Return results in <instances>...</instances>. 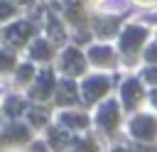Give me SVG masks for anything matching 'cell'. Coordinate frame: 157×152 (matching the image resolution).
<instances>
[{"instance_id": "1", "label": "cell", "mask_w": 157, "mask_h": 152, "mask_svg": "<svg viewBox=\"0 0 157 152\" xmlns=\"http://www.w3.org/2000/svg\"><path fill=\"white\" fill-rule=\"evenodd\" d=\"M105 91H108V78H103V76H93V78H88L83 83V98H86V103L96 101Z\"/></svg>"}, {"instance_id": "2", "label": "cell", "mask_w": 157, "mask_h": 152, "mask_svg": "<svg viewBox=\"0 0 157 152\" xmlns=\"http://www.w3.org/2000/svg\"><path fill=\"white\" fill-rule=\"evenodd\" d=\"M145 34H147V32H145V27H128V29L123 32V39H120V42H123V49H125V51L137 49V47H140V42L145 39Z\"/></svg>"}, {"instance_id": "3", "label": "cell", "mask_w": 157, "mask_h": 152, "mask_svg": "<svg viewBox=\"0 0 157 152\" xmlns=\"http://www.w3.org/2000/svg\"><path fill=\"white\" fill-rule=\"evenodd\" d=\"M61 66H64L66 74H81L83 71V56L78 54V49H66L64 59H61Z\"/></svg>"}, {"instance_id": "4", "label": "cell", "mask_w": 157, "mask_h": 152, "mask_svg": "<svg viewBox=\"0 0 157 152\" xmlns=\"http://www.w3.org/2000/svg\"><path fill=\"white\" fill-rule=\"evenodd\" d=\"M155 130H157V125H155V120L147 118V115H142V118H137V120L132 123V132H135L140 140H150V137L155 135Z\"/></svg>"}, {"instance_id": "5", "label": "cell", "mask_w": 157, "mask_h": 152, "mask_svg": "<svg viewBox=\"0 0 157 152\" xmlns=\"http://www.w3.org/2000/svg\"><path fill=\"white\" fill-rule=\"evenodd\" d=\"M29 32H32V27H29L27 22H20V25H12V27L7 29V34H5V37H7V42H10V44L20 47V44L29 37Z\"/></svg>"}, {"instance_id": "6", "label": "cell", "mask_w": 157, "mask_h": 152, "mask_svg": "<svg viewBox=\"0 0 157 152\" xmlns=\"http://www.w3.org/2000/svg\"><path fill=\"white\" fill-rule=\"evenodd\" d=\"M98 120H101V125H103L105 130H113V125H115V120H118V105H115V103H105L103 110H101V115H98Z\"/></svg>"}, {"instance_id": "7", "label": "cell", "mask_w": 157, "mask_h": 152, "mask_svg": "<svg viewBox=\"0 0 157 152\" xmlns=\"http://www.w3.org/2000/svg\"><path fill=\"white\" fill-rule=\"evenodd\" d=\"M123 98H125V105H135V101L140 98V83L137 81H128L123 86Z\"/></svg>"}, {"instance_id": "8", "label": "cell", "mask_w": 157, "mask_h": 152, "mask_svg": "<svg viewBox=\"0 0 157 152\" xmlns=\"http://www.w3.org/2000/svg\"><path fill=\"white\" fill-rule=\"evenodd\" d=\"M52 88H54V81H52V74H49V71H44V74L39 76V86H37V91H34V96H39V98H47V96L52 93Z\"/></svg>"}, {"instance_id": "9", "label": "cell", "mask_w": 157, "mask_h": 152, "mask_svg": "<svg viewBox=\"0 0 157 152\" xmlns=\"http://www.w3.org/2000/svg\"><path fill=\"white\" fill-rule=\"evenodd\" d=\"M56 98H59V103H74V101H76V88H74V83H71V81H64V83L59 86Z\"/></svg>"}, {"instance_id": "10", "label": "cell", "mask_w": 157, "mask_h": 152, "mask_svg": "<svg viewBox=\"0 0 157 152\" xmlns=\"http://www.w3.org/2000/svg\"><path fill=\"white\" fill-rule=\"evenodd\" d=\"M96 64H108L110 59H113V51L108 49V47H93L91 49V54H88Z\"/></svg>"}, {"instance_id": "11", "label": "cell", "mask_w": 157, "mask_h": 152, "mask_svg": "<svg viewBox=\"0 0 157 152\" xmlns=\"http://www.w3.org/2000/svg\"><path fill=\"white\" fill-rule=\"evenodd\" d=\"M115 29H118V22H115V20H101V22H96V32H98L101 37L113 34Z\"/></svg>"}, {"instance_id": "12", "label": "cell", "mask_w": 157, "mask_h": 152, "mask_svg": "<svg viewBox=\"0 0 157 152\" xmlns=\"http://www.w3.org/2000/svg\"><path fill=\"white\" fill-rule=\"evenodd\" d=\"M5 140H15V142L27 140V127H22V125H12V127L5 132Z\"/></svg>"}, {"instance_id": "13", "label": "cell", "mask_w": 157, "mask_h": 152, "mask_svg": "<svg viewBox=\"0 0 157 152\" xmlns=\"http://www.w3.org/2000/svg\"><path fill=\"white\" fill-rule=\"evenodd\" d=\"M32 56H34V59H49V47H47V42H37V44L32 47Z\"/></svg>"}, {"instance_id": "14", "label": "cell", "mask_w": 157, "mask_h": 152, "mask_svg": "<svg viewBox=\"0 0 157 152\" xmlns=\"http://www.w3.org/2000/svg\"><path fill=\"white\" fill-rule=\"evenodd\" d=\"M61 120H64L66 125H74V127H83V125H86V118H83V115H64Z\"/></svg>"}, {"instance_id": "15", "label": "cell", "mask_w": 157, "mask_h": 152, "mask_svg": "<svg viewBox=\"0 0 157 152\" xmlns=\"http://www.w3.org/2000/svg\"><path fill=\"white\" fill-rule=\"evenodd\" d=\"M49 32H52V37H54V39H64V32H61V27L56 25V20H54V17H49Z\"/></svg>"}, {"instance_id": "16", "label": "cell", "mask_w": 157, "mask_h": 152, "mask_svg": "<svg viewBox=\"0 0 157 152\" xmlns=\"http://www.w3.org/2000/svg\"><path fill=\"white\" fill-rule=\"evenodd\" d=\"M12 54H7V51H0V71H7L10 66H12Z\"/></svg>"}, {"instance_id": "17", "label": "cell", "mask_w": 157, "mask_h": 152, "mask_svg": "<svg viewBox=\"0 0 157 152\" xmlns=\"http://www.w3.org/2000/svg\"><path fill=\"white\" fill-rule=\"evenodd\" d=\"M29 118H32L34 125H44V123H47V113H44V110H32Z\"/></svg>"}, {"instance_id": "18", "label": "cell", "mask_w": 157, "mask_h": 152, "mask_svg": "<svg viewBox=\"0 0 157 152\" xmlns=\"http://www.w3.org/2000/svg\"><path fill=\"white\" fill-rule=\"evenodd\" d=\"M20 110H22V103H20L17 98H10V101H7V113L15 115V113H20Z\"/></svg>"}, {"instance_id": "19", "label": "cell", "mask_w": 157, "mask_h": 152, "mask_svg": "<svg viewBox=\"0 0 157 152\" xmlns=\"http://www.w3.org/2000/svg\"><path fill=\"white\" fill-rule=\"evenodd\" d=\"M64 140H66V135H64V132L52 130V145H64Z\"/></svg>"}, {"instance_id": "20", "label": "cell", "mask_w": 157, "mask_h": 152, "mask_svg": "<svg viewBox=\"0 0 157 152\" xmlns=\"http://www.w3.org/2000/svg\"><path fill=\"white\" fill-rule=\"evenodd\" d=\"M17 76H20V78H22V81H27V78H29V76H32V66H29V64H25V66H22V69H20V71H17Z\"/></svg>"}, {"instance_id": "21", "label": "cell", "mask_w": 157, "mask_h": 152, "mask_svg": "<svg viewBox=\"0 0 157 152\" xmlns=\"http://www.w3.org/2000/svg\"><path fill=\"white\" fill-rule=\"evenodd\" d=\"M10 15H12V5L0 2V20H2V17H10Z\"/></svg>"}, {"instance_id": "22", "label": "cell", "mask_w": 157, "mask_h": 152, "mask_svg": "<svg viewBox=\"0 0 157 152\" xmlns=\"http://www.w3.org/2000/svg\"><path fill=\"white\" fill-rule=\"evenodd\" d=\"M145 78H150V81H157V69H150V71H145Z\"/></svg>"}, {"instance_id": "23", "label": "cell", "mask_w": 157, "mask_h": 152, "mask_svg": "<svg viewBox=\"0 0 157 152\" xmlns=\"http://www.w3.org/2000/svg\"><path fill=\"white\" fill-rule=\"evenodd\" d=\"M147 59H150V61H155V59H157V47L147 49Z\"/></svg>"}, {"instance_id": "24", "label": "cell", "mask_w": 157, "mask_h": 152, "mask_svg": "<svg viewBox=\"0 0 157 152\" xmlns=\"http://www.w3.org/2000/svg\"><path fill=\"white\" fill-rule=\"evenodd\" d=\"M152 103H155V105H157V91H155V93H152Z\"/></svg>"}, {"instance_id": "25", "label": "cell", "mask_w": 157, "mask_h": 152, "mask_svg": "<svg viewBox=\"0 0 157 152\" xmlns=\"http://www.w3.org/2000/svg\"><path fill=\"white\" fill-rule=\"evenodd\" d=\"M115 152H123V150H115Z\"/></svg>"}]
</instances>
